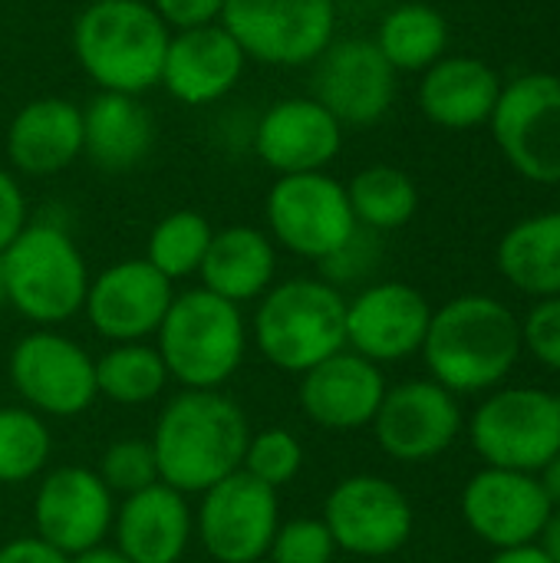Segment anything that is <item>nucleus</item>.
<instances>
[{
  "mask_svg": "<svg viewBox=\"0 0 560 563\" xmlns=\"http://www.w3.org/2000/svg\"><path fill=\"white\" fill-rule=\"evenodd\" d=\"M195 538L215 563H264L281 528V498L274 488L234 472L198 495Z\"/></svg>",
  "mask_w": 560,
  "mask_h": 563,
  "instance_id": "13",
  "label": "nucleus"
},
{
  "mask_svg": "<svg viewBox=\"0 0 560 563\" xmlns=\"http://www.w3.org/2000/svg\"><path fill=\"white\" fill-rule=\"evenodd\" d=\"M251 346L248 317L238 303L198 287L175 290L155 333L168 379L182 389H224Z\"/></svg>",
  "mask_w": 560,
  "mask_h": 563,
  "instance_id": "6",
  "label": "nucleus"
},
{
  "mask_svg": "<svg viewBox=\"0 0 560 563\" xmlns=\"http://www.w3.org/2000/svg\"><path fill=\"white\" fill-rule=\"evenodd\" d=\"M538 482H541V488H545L551 508H560V452L541 468V472H538Z\"/></svg>",
  "mask_w": 560,
  "mask_h": 563,
  "instance_id": "43",
  "label": "nucleus"
},
{
  "mask_svg": "<svg viewBox=\"0 0 560 563\" xmlns=\"http://www.w3.org/2000/svg\"><path fill=\"white\" fill-rule=\"evenodd\" d=\"M211 238H215V228L201 211H191V208L168 211L149 231L145 261L172 284L198 277Z\"/></svg>",
  "mask_w": 560,
  "mask_h": 563,
  "instance_id": "32",
  "label": "nucleus"
},
{
  "mask_svg": "<svg viewBox=\"0 0 560 563\" xmlns=\"http://www.w3.org/2000/svg\"><path fill=\"white\" fill-rule=\"evenodd\" d=\"M116 521V495L96 468L59 465L40 475L33 495V534L66 558L106 544Z\"/></svg>",
  "mask_w": 560,
  "mask_h": 563,
  "instance_id": "15",
  "label": "nucleus"
},
{
  "mask_svg": "<svg viewBox=\"0 0 560 563\" xmlns=\"http://www.w3.org/2000/svg\"><path fill=\"white\" fill-rule=\"evenodd\" d=\"M168 369L152 343H109L96 360V389L116 406H149L168 386Z\"/></svg>",
  "mask_w": 560,
  "mask_h": 563,
  "instance_id": "31",
  "label": "nucleus"
},
{
  "mask_svg": "<svg viewBox=\"0 0 560 563\" xmlns=\"http://www.w3.org/2000/svg\"><path fill=\"white\" fill-rule=\"evenodd\" d=\"M551 511L538 475L528 472L485 465L462 492V518L469 531L495 551L538 544Z\"/></svg>",
  "mask_w": 560,
  "mask_h": 563,
  "instance_id": "20",
  "label": "nucleus"
},
{
  "mask_svg": "<svg viewBox=\"0 0 560 563\" xmlns=\"http://www.w3.org/2000/svg\"><path fill=\"white\" fill-rule=\"evenodd\" d=\"M69 563H132L116 544H99V548H89L76 558H69Z\"/></svg>",
  "mask_w": 560,
  "mask_h": 563,
  "instance_id": "44",
  "label": "nucleus"
},
{
  "mask_svg": "<svg viewBox=\"0 0 560 563\" xmlns=\"http://www.w3.org/2000/svg\"><path fill=\"white\" fill-rule=\"evenodd\" d=\"M343 185L356 224L373 234L399 231L419 211V188L413 175L396 165H366Z\"/></svg>",
  "mask_w": 560,
  "mask_h": 563,
  "instance_id": "30",
  "label": "nucleus"
},
{
  "mask_svg": "<svg viewBox=\"0 0 560 563\" xmlns=\"http://www.w3.org/2000/svg\"><path fill=\"white\" fill-rule=\"evenodd\" d=\"M26 221H30V205H26L23 181L7 165H0V254L26 228Z\"/></svg>",
  "mask_w": 560,
  "mask_h": 563,
  "instance_id": "39",
  "label": "nucleus"
},
{
  "mask_svg": "<svg viewBox=\"0 0 560 563\" xmlns=\"http://www.w3.org/2000/svg\"><path fill=\"white\" fill-rule=\"evenodd\" d=\"M198 284L238 307L257 303L277 284V244L264 228L228 224L215 231Z\"/></svg>",
  "mask_w": 560,
  "mask_h": 563,
  "instance_id": "26",
  "label": "nucleus"
},
{
  "mask_svg": "<svg viewBox=\"0 0 560 563\" xmlns=\"http://www.w3.org/2000/svg\"><path fill=\"white\" fill-rule=\"evenodd\" d=\"M538 544L545 548V554H548L551 561L560 563V508L551 511V518H548V525H545V531H541Z\"/></svg>",
  "mask_w": 560,
  "mask_h": 563,
  "instance_id": "45",
  "label": "nucleus"
},
{
  "mask_svg": "<svg viewBox=\"0 0 560 563\" xmlns=\"http://www.w3.org/2000/svg\"><path fill=\"white\" fill-rule=\"evenodd\" d=\"M248 56L221 23L175 30L162 63V89L188 109L224 102L244 79Z\"/></svg>",
  "mask_w": 560,
  "mask_h": 563,
  "instance_id": "21",
  "label": "nucleus"
},
{
  "mask_svg": "<svg viewBox=\"0 0 560 563\" xmlns=\"http://www.w3.org/2000/svg\"><path fill=\"white\" fill-rule=\"evenodd\" d=\"M386 389L383 366L353 350H340L300 376L297 399L314 426L327 432H356L373 426Z\"/></svg>",
  "mask_w": 560,
  "mask_h": 563,
  "instance_id": "23",
  "label": "nucleus"
},
{
  "mask_svg": "<svg viewBox=\"0 0 560 563\" xmlns=\"http://www.w3.org/2000/svg\"><path fill=\"white\" fill-rule=\"evenodd\" d=\"M337 0H224L221 26L248 63L271 69H310L337 40Z\"/></svg>",
  "mask_w": 560,
  "mask_h": 563,
  "instance_id": "8",
  "label": "nucleus"
},
{
  "mask_svg": "<svg viewBox=\"0 0 560 563\" xmlns=\"http://www.w3.org/2000/svg\"><path fill=\"white\" fill-rule=\"evenodd\" d=\"M251 343L281 373L304 376L347 350V294L323 277L277 280L248 320Z\"/></svg>",
  "mask_w": 560,
  "mask_h": 563,
  "instance_id": "4",
  "label": "nucleus"
},
{
  "mask_svg": "<svg viewBox=\"0 0 560 563\" xmlns=\"http://www.w3.org/2000/svg\"><path fill=\"white\" fill-rule=\"evenodd\" d=\"M502 76L492 63L465 53H446L419 73L416 102L422 115L446 132H472L488 125L502 96Z\"/></svg>",
  "mask_w": 560,
  "mask_h": 563,
  "instance_id": "25",
  "label": "nucleus"
},
{
  "mask_svg": "<svg viewBox=\"0 0 560 563\" xmlns=\"http://www.w3.org/2000/svg\"><path fill=\"white\" fill-rule=\"evenodd\" d=\"M347 142V129L307 92L274 99L254 115L251 155L274 175L327 172Z\"/></svg>",
  "mask_w": 560,
  "mask_h": 563,
  "instance_id": "18",
  "label": "nucleus"
},
{
  "mask_svg": "<svg viewBox=\"0 0 560 563\" xmlns=\"http://www.w3.org/2000/svg\"><path fill=\"white\" fill-rule=\"evenodd\" d=\"M241 472H248L254 482L281 492L304 472V445L290 429H281V426L251 432Z\"/></svg>",
  "mask_w": 560,
  "mask_h": 563,
  "instance_id": "34",
  "label": "nucleus"
},
{
  "mask_svg": "<svg viewBox=\"0 0 560 563\" xmlns=\"http://www.w3.org/2000/svg\"><path fill=\"white\" fill-rule=\"evenodd\" d=\"M525 353L521 320L488 294H462L432 310L422 360L429 379L452 396L498 389Z\"/></svg>",
  "mask_w": 560,
  "mask_h": 563,
  "instance_id": "2",
  "label": "nucleus"
},
{
  "mask_svg": "<svg viewBox=\"0 0 560 563\" xmlns=\"http://www.w3.org/2000/svg\"><path fill=\"white\" fill-rule=\"evenodd\" d=\"M96 475L106 482V488L112 495H122V498L158 485V462H155L152 442L149 439H119V442H112L102 452Z\"/></svg>",
  "mask_w": 560,
  "mask_h": 563,
  "instance_id": "35",
  "label": "nucleus"
},
{
  "mask_svg": "<svg viewBox=\"0 0 560 563\" xmlns=\"http://www.w3.org/2000/svg\"><path fill=\"white\" fill-rule=\"evenodd\" d=\"M373 43L396 73H426L449 53V20L432 3L406 0L380 16Z\"/></svg>",
  "mask_w": 560,
  "mask_h": 563,
  "instance_id": "29",
  "label": "nucleus"
},
{
  "mask_svg": "<svg viewBox=\"0 0 560 563\" xmlns=\"http://www.w3.org/2000/svg\"><path fill=\"white\" fill-rule=\"evenodd\" d=\"M152 10L168 23V30H195L221 20L224 0H149Z\"/></svg>",
  "mask_w": 560,
  "mask_h": 563,
  "instance_id": "40",
  "label": "nucleus"
},
{
  "mask_svg": "<svg viewBox=\"0 0 560 563\" xmlns=\"http://www.w3.org/2000/svg\"><path fill=\"white\" fill-rule=\"evenodd\" d=\"M356 228L347 185L330 172L277 175L264 195V231L300 261L320 264L350 241Z\"/></svg>",
  "mask_w": 560,
  "mask_h": 563,
  "instance_id": "9",
  "label": "nucleus"
},
{
  "mask_svg": "<svg viewBox=\"0 0 560 563\" xmlns=\"http://www.w3.org/2000/svg\"><path fill=\"white\" fill-rule=\"evenodd\" d=\"M488 125L512 172L535 185H560L558 73H521L505 82Z\"/></svg>",
  "mask_w": 560,
  "mask_h": 563,
  "instance_id": "11",
  "label": "nucleus"
},
{
  "mask_svg": "<svg viewBox=\"0 0 560 563\" xmlns=\"http://www.w3.org/2000/svg\"><path fill=\"white\" fill-rule=\"evenodd\" d=\"M383 261V244H380V234L366 231V228H356L350 241H343L330 257H323L317 267L327 284H333L337 290L343 287H356L363 280L373 277V271L380 267Z\"/></svg>",
  "mask_w": 560,
  "mask_h": 563,
  "instance_id": "37",
  "label": "nucleus"
},
{
  "mask_svg": "<svg viewBox=\"0 0 560 563\" xmlns=\"http://www.w3.org/2000/svg\"><path fill=\"white\" fill-rule=\"evenodd\" d=\"M175 297V284L145 257H125L89 277L83 313L106 343H149Z\"/></svg>",
  "mask_w": 560,
  "mask_h": 563,
  "instance_id": "16",
  "label": "nucleus"
},
{
  "mask_svg": "<svg viewBox=\"0 0 560 563\" xmlns=\"http://www.w3.org/2000/svg\"><path fill=\"white\" fill-rule=\"evenodd\" d=\"M320 521L337 551L353 558H389L409 544L416 528L406 492L383 475L340 478L323 501Z\"/></svg>",
  "mask_w": 560,
  "mask_h": 563,
  "instance_id": "14",
  "label": "nucleus"
},
{
  "mask_svg": "<svg viewBox=\"0 0 560 563\" xmlns=\"http://www.w3.org/2000/svg\"><path fill=\"white\" fill-rule=\"evenodd\" d=\"M432 307L422 290L403 280H376L347 300V350L376 366L422 353Z\"/></svg>",
  "mask_w": 560,
  "mask_h": 563,
  "instance_id": "19",
  "label": "nucleus"
},
{
  "mask_svg": "<svg viewBox=\"0 0 560 563\" xmlns=\"http://www.w3.org/2000/svg\"><path fill=\"white\" fill-rule=\"evenodd\" d=\"M53 455V432L26 406H0V485L40 478Z\"/></svg>",
  "mask_w": 560,
  "mask_h": 563,
  "instance_id": "33",
  "label": "nucleus"
},
{
  "mask_svg": "<svg viewBox=\"0 0 560 563\" xmlns=\"http://www.w3.org/2000/svg\"><path fill=\"white\" fill-rule=\"evenodd\" d=\"M469 439L492 468L538 475L560 452V393L498 386L469 419Z\"/></svg>",
  "mask_w": 560,
  "mask_h": 563,
  "instance_id": "7",
  "label": "nucleus"
},
{
  "mask_svg": "<svg viewBox=\"0 0 560 563\" xmlns=\"http://www.w3.org/2000/svg\"><path fill=\"white\" fill-rule=\"evenodd\" d=\"M172 30L149 0H89L69 33L73 56L96 92L145 96L162 82Z\"/></svg>",
  "mask_w": 560,
  "mask_h": 563,
  "instance_id": "3",
  "label": "nucleus"
},
{
  "mask_svg": "<svg viewBox=\"0 0 560 563\" xmlns=\"http://www.w3.org/2000/svg\"><path fill=\"white\" fill-rule=\"evenodd\" d=\"M7 376L20 406L43 419H76L99 396L96 360L53 327H36L13 343Z\"/></svg>",
  "mask_w": 560,
  "mask_h": 563,
  "instance_id": "10",
  "label": "nucleus"
},
{
  "mask_svg": "<svg viewBox=\"0 0 560 563\" xmlns=\"http://www.w3.org/2000/svg\"><path fill=\"white\" fill-rule=\"evenodd\" d=\"M558 188H560V185H558ZM558 211H560V201H558Z\"/></svg>",
  "mask_w": 560,
  "mask_h": 563,
  "instance_id": "47",
  "label": "nucleus"
},
{
  "mask_svg": "<svg viewBox=\"0 0 560 563\" xmlns=\"http://www.w3.org/2000/svg\"><path fill=\"white\" fill-rule=\"evenodd\" d=\"M155 148V119L139 96L96 92L83 106V155L109 175L139 168Z\"/></svg>",
  "mask_w": 560,
  "mask_h": 563,
  "instance_id": "27",
  "label": "nucleus"
},
{
  "mask_svg": "<svg viewBox=\"0 0 560 563\" xmlns=\"http://www.w3.org/2000/svg\"><path fill=\"white\" fill-rule=\"evenodd\" d=\"M502 277L535 300L560 297V211H541L512 224L495 251Z\"/></svg>",
  "mask_w": 560,
  "mask_h": 563,
  "instance_id": "28",
  "label": "nucleus"
},
{
  "mask_svg": "<svg viewBox=\"0 0 560 563\" xmlns=\"http://www.w3.org/2000/svg\"><path fill=\"white\" fill-rule=\"evenodd\" d=\"M488 563H554V561L545 554V548H541V544H521V548H505V551H498V554H495Z\"/></svg>",
  "mask_w": 560,
  "mask_h": 563,
  "instance_id": "42",
  "label": "nucleus"
},
{
  "mask_svg": "<svg viewBox=\"0 0 560 563\" xmlns=\"http://www.w3.org/2000/svg\"><path fill=\"white\" fill-rule=\"evenodd\" d=\"M7 168L17 178H53L83 158V106L66 96L23 102L3 129Z\"/></svg>",
  "mask_w": 560,
  "mask_h": 563,
  "instance_id": "22",
  "label": "nucleus"
},
{
  "mask_svg": "<svg viewBox=\"0 0 560 563\" xmlns=\"http://www.w3.org/2000/svg\"><path fill=\"white\" fill-rule=\"evenodd\" d=\"M521 343L541 366L560 373V297L538 300L521 320Z\"/></svg>",
  "mask_w": 560,
  "mask_h": 563,
  "instance_id": "38",
  "label": "nucleus"
},
{
  "mask_svg": "<svg viewBox=\"0 0 560 563\" xmlns=\"http://www.w3.org/2000/svg\"><path fill=\"white\" fill-rule=\"evenodd\" d=\"M0 303H3V274H0Z\"/></svg>",
  "mask_w": 560,
  "mask_h": 563,
  "instance_id": "46",
  "label": "nucleus"
},
{
  "mask_svg": "<svg viewBox=\"0 0 560 563\" xmlns=\"http://www.w3.org/2000/svg\"><path fill=\"white\" fill-rule=\"evenodd\" d=\"M112 538L132 563H182L195 541V508L158 482L116 505Z\"/></svg>",
  "mask_w": 560,
  "mask_h": 563,
  "instance_id": "24",
  "label": "nucleus"
},
{
  "mask_svg": "<svg viewBox=\"0 0 560 563\" xmlns=\"http://www.w3.org/2000/svg\"><path fill=\"white\" fill-rule=\"evenodd\" d=\"M3 303L33 327H59L83 313L89 264L69 228L56 218H30L0 254Z\"/></svg>",
  "mask_w": 560,
  "mask_h": 563,
  "instance_id": "5",
  "label": "nucleus"
},
{
  "mask_svg": "<svg viewBox=\"0 0 560 563\" xmlns=\"http://www.w3.org/2000/svg\"><path fill=\"white\" fill-rule=\"evenodd\" d=\"M251 432L244 409L224 389H182L162 406L149 439L158 482L182 495L208 492L241 472Z\"/></svg>",
  "mask_w": 560,
  "mask_h": 563,
  "instance_id": "1",
  "label": "nucleus"
},
{
  "mask_svg": "<svg viewBox=\"0 0 560 563\" xmlns=\"http://www.w3.org/2000/svg\"><path fill=\"white\" fill-rule=\"evenodd\" d=\"M370 429L389 459L422 465L452 449L462 432V406L436 379H409L386 389Z\"/></svg>",
  "mask_w": 560,
  "mask_h": 563,
  "instance_id": "17",
  "label": "nucleus"
},
{
  "mask_svg": "<svg viewBox=\"0 0 560 563\" xmlns=\"http://www.w3.org/2000/svg\"><path fill=\"white\" fill-rule=\"evenodd\" d=\"M399 73L376 49L373 36H337L310 63V96L343 125L370 129L396 102Z\"/></svg>",
  "mask_w": 560,
  "mask_h": 563,
  "instance_id": "12",
  "label": "nucleus"
},
{
  "mask_svg": "<svg viewBox=\"0 0 560 563\" xmlns=\"http://www.w3.org/2000/svg\"><path fill=\"white\" fill-rule=\"evenodd\" d=\"M337 544L320 518H294L281 521L271 551L264 561L271 563H333Z\"/></svg>",
  "mask_w": 560,
  "mask_h": 563,
  "instance_id": "36",
  "label": "nucleus"
},
{
  "mask_svg": "<svg viewBox=\"0 0 560 563\" xmlns=\"http://www.w3.org/2000/svg\"><path fill=\"white\" fill-rule=\"evenodd\" d=\"M0 563H69V558L43 544L36 534H23V538L0 544Z\"/></svg>",
  "mask_w": 560,
  "mask_h": 563,
  "instance_id": "41",
  "label": "nucleus"
}]
</instances>
